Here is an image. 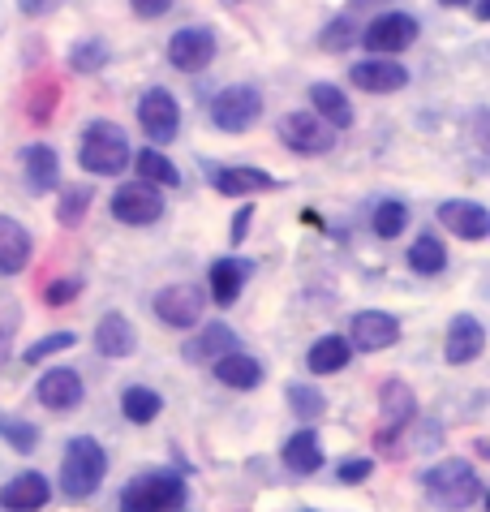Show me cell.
Wrapping results in <instances>:
<instances>
[{
	"mask_svg": "<svg viewBox=\"0 0 490 512\" xmlns=\"http://www.w3.org/2000/svg\"><path fill=\"white\" fill-rule=\"evenodd\" d=\"M422 491L430 495V504L443 508V512H465L482 500V478L469 461L448 457L422 474Z\"/></svg>",
	"mask_w": 490,
	"mask_h": 512,
	"instance_id": "obj_1",
	"label": "cell"
},
{
	"mask_svg": "<svg viewBox=\"0 0 490 512\" xmlns=\"http://www.w3.org/2000/svg\"><path fill=\"white\" fill-rule=\"evenodd\" d=\"M104 474H108L104 444L91 439V435L69 439L65 461H61V491L69 495V500H91V495L99 491V482H104Z\"/></svg>",
	"mask_w": 490,
	"mask_h": 512,
	"instance_id": "obj_2",
	"label": "cell"
},
{
	"mask_svg": "<svg viewBox=\"0 0 490 512\" xmlns=\"http://www.w3.org/2000/svg\"><path fill=\"white\" fill-rule=\"evenodd\" d=\"M129 160H134V155H129V138H125L121 125H112V121H91V125L82 130L78 164L86 168V173L112 177V173H121Z\"/></svg>",
	"mask_w": 490,
	"mask_h": 512,
	"instance_id": "obj_3",
	"label": "cell"
},
{
	"mask_svg": "<svg viewBox=\"0 0 490 512\" xmlns=\"http://www.w3.org/2000/svg\"><path fill=\"white\" fill-rule=\"evenodd\" d=\"M185 495H190V487L181 482V474L151 469V474H138L121 491V512H177L185 504Z\"/></svg>",
	"mask_w": 490,
	"mask_h": 512,
	"instance_id": "obj_4",
	"label": "cell"
},
{
	"mask_svg": "<svg viewBox=\"0 0 490 512\" xmlns=\"http://www.w3.org/2000/svg\"><path fill=\"white\" fill-rule=\"evenodd\" d=\"M258 117H263V95L254 87H224L211 99V121L224 134H245L250 125H258Z\"/></svg>",
	"mask_w": 490,
	"mask_h": 512,
	"instance_id": "obj_5",
	"label": "cell"
},
{
	"mask_svg": "<svg viewBox=\"0 0 490 512\" xmlns=\"http://www.w3.org/2000/svg\"><path fill=\"white\" fill-rule=\"evenodd\" d=\"M280 142L297 155H327L336 147V130L314 112H288L280 121Z\"/></svg>",
	"mask_w": 490,
	"mask_h": 512,
	"instance_id": "obj_6",
	"label": "cell"
},
{
	"mask_svg": "<svg viewBox=\"0 0 490 512\" xmlns=\"http://www.w3.org/2000/svg\"><path fill=\"white\" fill-rule=\"evenodd\" d=\"M422 35L417 31V18L413 13H379L370 26H366V35H357L362 44L374 52V56H396V52H405V48H413V39Z\"/></svg>",
	"mask_w": 490,
	"mask_h": 512,
	"instance_id": "obj_7",
	"label": "cell"
},
{
	"mask_svg": "<svg viewBox=\"0 0 490 512\" xmlns=\"http://www.w3.org/2000/svg\"><path fill=\"white\" fill-rule=\"evenodd\" d=\"M151 310L160 315V323L181 327V332H185V327H194L198 319H203L207 297H203V289H198V284H168V289L155 293Z\"/></svg>",
	"mask_w": 490,
	"mask_h": 512,
	"instance_id": "obj_8",
	"label": "cell"
},
{
	"mask_svg": "<svg viewBox=\"0 0 490 512\" xmlns=\"http://www.w3.org/2000/svg\"><path fill=\"white\" fill-rule=\"evenodd\" d=\"M160 216H164V198L155 186H147V181H129V186L112 194V220L142 229V224H155Z\"/></svg>",
	"mask_w": 490,
	"mask_h": 512,
	"instance_id": "obj_9",
	"label": "cell"
},
{
	"mask_svg": "<svg viewBox=\"0 0 490 512\" xmlns=\"http://www.w3.org/2000/svg\"><path fill=\"white\" fill-rule=\"evenodd\" d=\"M138 121H142V130H147L151 142H172L181 130V108H177V99H172V91L164 87H151L147 95L138 99Z\"/></svg>",
	"mask_w": 490,
	"mask_h": 512,
	"instance_id": "obj_10",
	"label": "cell"
},
{
	"mask_svg": "<svg viewBox=\"0 0 490 512\" xmlns=\"http://www.w3.org/2000/svg\"><path fill=\"white\" fill-rule=\"evenodd\" d=\"M379 409H383V431H379V439H374V444L387 448V444H396L400 431H405V426L413 422V414H417V396H413L409 383L387 379V383H383V392H379Z\"/></svg>",
	"mask_w": 490,
	"mask_h": 512,
	"instance_id": "obj_11",
	"label": "cell"
},
{
	"mask_svg": "<svg viewBox=\"0 0 490 512\" xmlns=\"http://www.w3.org/2000/svg\"><path fill=\"white\" fill-rule=\"evenodd\" d=\"M349 340L353 349L362 353H379V349H392L400 340V319L387 315V310H362V315H353L349 323Z\"/></svg>",
	"mask_w": 490,
	"mask_h": 512,
	"instance_id": "obj_12",
	"label": "cell"
},
{
	"mask_svg": "<svg viewBox=\"0 0 490 512\" xmlns=\"http://www.w3.org/2000/svg\"><path fill=\"white\" fill-rule=\"evenodd\" d=\"M215 56V35L207 26H185L168 39V65L181 69V74H198V69H207Z\"/></svg>",
	"mask_w": 490,
	"mask_h": 512,
	"instance_id": "obj_13",
	"label": "cell"
},
{
	"mask_svg": "<svg viewBox=\"0 0 490 512\" xmlns=\"http://www.w3.org/2000/svg\"><path fill=\"white\" fill-rule=\"evenodd\" d=\"M353 87L357 91H370V95H392L409 82V69L396 61V56H370V61H353L349 69Z\"/></svg>",
	"mask_w": 490,
	"mask_h": 512,
	"instance_id": "obj_14",
	"label": "cell"
},
{
	"mask_svg": "<svg viewBox=\"0 0 490 512\" xmlns=\"http://www.w3.org/2000/svg\"><path fill=\"white\" fill-rule=\"evenodd\" d=\"M211 190L224 198H245V194L280 190V181L263 173V168H211Z\"/></svg>",
	"mask_w": 490,
	"mask_h": 512,
	"instance_id": "obj_15",
	"label": "cell"
},
{
	"mask_svg": "<svg viewBox=\"0 0 490 512\" xmlns=\"http://www.w3.org/2000/svg\"><path fill=\"white\" fill-rule=\"evenodd\" d=\"M35 396L48 409H56V414H65V409H74L82 401L86 388H82V375L78 371H69V366H56V371H43Z\"/></svg>",
	"mask_w": 490,
	"mask_h": 512,
	"instance_id": "obj_16",
	"label": "cell"
},
{
	"mask_svg": "<svg viewBox=\"0 0 490 512\" xmlns=\"http://www.w3.org/2000/svg\"><path fill=\"white\" fill-rule=\"evenodd\" d=\"M482 349H486V327L473 319V315H456L448 323V362L452 366H469V362H478L482 358Z\"/></svg>",
	"mask_w": 490,
	"mask_h": 512,
	"instance_id": "obj_17",
	"label": "cell"
},
{
	"mask_svg": "<svg viewBox=\"0 0 490 512\" xmlns=\"http://www.w3.org/2000/svg\"><path fill=\"white\" fill-rule=\"evenodd\" d=\"M22 173H26V190L48 194L61 186V155H56L48 142H35V147L22 151Z\"/></svg>",
	"mask_w": 490,
	"mask_h": 512,
	"instance_id": "obj_18",
	"label": "cell"
},
{
	"mask_svg": "<svg viewBox=\"0 0 490 512\" xmlns=\"http://www.w3.org/2000/svg\"><path fill=\"white\" fill-rule=\"evenodd\" d=\"M439 220L448 224V229L460 237V241H482L490 233V216L482 203H473V198H452V203L439 207Z\"/></svg>",
	"mask_w": 490,
	"mask_h": 512,
	"instance_id": "obj_19",
	"label": "cell"
},
{
	"mask_svg": "<svg viewBox=\"0 0 490 512\" xmlns=\"http://www.w3.org/2000/svg\"><path fill=\"white\" fill-rule=\"evenodd\" d=\"M48 500H52V487H48L43 474H35V469H26V474L9 478L5 487H0V504H5L9 512H35Z\"/></svg>",
	"mask_w": 490,
	"mask_h": 512,
	"instance_id": "obj_20",
	"label": "cell"
},
{
	"mask_svg": "<svg viewBox=\"0 0 490 512\" xmlns=\"http://www.w3.org/2000/svg\"><path fill=\"white\" fill-rule=\"evenodd\" d=\"M31 250H35L31 233H26L13 216H0V276L26 272V263H31Z\"/></svg>",
	"mask_w": 490,
	"mask_h": 512,
	"instance_id": "obj_21",
	"label": "cell"
},
{
	"mask_svg": "<svg viewBox=\"0 0 490 512\" xmlns=\"http://www.w3.org/2000/svg\"><path fill=\"white\" fill-rule=\"evenodd\" d=\"M95 349L104 353V358H129V353L138 349V332L134 323H129L121 310H112V315H104L95 323Z\"/></svg>",
	"mask_w": 490,
	"mask_h": 512,
	"instance_id": "obj_22",
	"label": "cell"
},
{
	"mask_svg": "<svg viewBox=\"0 0 490 512\" xmlns=\"http://www.w3.org/2000/svg\"><path fill=\"white\" fill-rule=\"evenodd\" d=\"M250 276H254V263L250 259H215L211 263V297L220 306H233Z\"/></svg>",
	"mask_w": 490,
	"mask_h": 512,
	"instance_id": "obj_23",
	"label": "cell"
},
{
	"mask_svg": "<svg viewBox=\"0 0 490 512\" xmlns=\"http://www.w3.org/2000/svg\"><path fill=\"white\" fill-rule=\"evenodd\" d=\"M310 112L314 117H323L331 130H349L353 125V104H349V95H344L340 87H331V82H314L310 87Z\"/></svg>",
	"mask_w": 490,
	"mask_h": 512,
	"instance_id": "obj_24",
	"label": "cell"
},
{
	"mask_svg": "<svg viewBox=\"0 0 490 512\" xmlns=\"http://www.w3.org/2000/svg\"><path fill=\"white\" fill-rule=\"evenodd\" d=\"M211 371H215V379H220L224 388H241V392H250V388L263 383V366H258L250 353H241V349L224 353V358H215Z\"/></svg>",
	"mask_w": 490,
	"mask_h": 512,
	"instance_id": "obj_25",
	"label": "cell"
},
{
	"mask_svg": "<svg viewBox=\"0 0 490 512\" xmlns=\"http://www.w3.org/2000/svg\"><path fill=\"white\" fill-rule=\"evenodd\" d=\"M237 349V332L228 323H207L203 332H198L190 345H185V358L190 362H215V358H224V353H233Z\"/></svg>",
	"mask_w": 490,
	"mask_h": 512,
	"instance_id": "obj_26",
	"label": "cell"
},
{
	"mask_svg": "<svg viewBox=\"0 0 490 512\" xmlns=\"http://www.w3.org/2000/svg\"><path fill=\"white\" fill-rule=\"evenodd\" d=\"M284 465L293 469V474H301V478L319 474V465H323L319 435H314V431H293V435H288L284 439Z\"/></svg>",
	"mask_w": 490,
	"mask_h": 512,
	"instance_id": "obj_27",
	"label": "cell"
},
{
	"mask_svg": "<svg viewBox=\"0 0 490 512\" xmlns=\"http://www.w3.org/2000/svg\"><path fill=\"white\" fill-rule=\"evenodd\" d=\"M349 358H353V345L344 336H319L306 353V366H310V375H336L349 366Z\"/></svg>",
	"mask_w": 490,
	"mask_h": 512,
	"instance_id": "obj_28",
	"label": "cell"
},
{
	"mask_svg": "<svg viewBox=\"0 0 490 512\" xmlns=\"http://www.w3.org/2000/svg\"><path fill=\"white\" fill-rule=\"evenodd\" d=\"M121 414L134 422V426H147V422H155L164 414V396L155 392V388H125V396H121Z\"/></svg>",
	"mask_w": 490,
	"mask_h": 512,
	"instance_id": "obj_29",
	"label": "cell"
},
{
	"mask_svg": "<svg viewBox=\"0 0 490 512\" xmlns=\"http://www.w3.org/2000/svg\"><path fill=\"white\" fill-rule=\"evenodd\" d=\"M134 168H138V177L147 181V186H181V173H177V164H172L168 155H160L155 147L138 151V155H134Z\"/></svg>",
	"mask_w": 490,
	"mask_h": 512,
	"instance_id": "obj_30",
	"label": "cell"
},
{
	"mask_svg": "<svg viewBox=\"0 0 490 512\" xmlns=\"http://www.w3.org/2000/svg\"><path fill=\"white\" fill-rule=\"evenodd\" d=\"M409 267L417 276H439L443 267H448V250H443V241L439 237H430V233H422L409 246Z\"/></svg>",
	"mask_w": 490,
	"mask_h": 512,
	"instance_id": "obj_31",
	"label": "cell"
},
{
	"mask_svg": "<svg viewBox=\"0 0 490 512\" xmlns=\"http://www.w3.org/2000/svg\"><path fill=\"white\" fill-rule=\"evenodd\" d=\"M108 56H112V48L104 44V39H78L74 48H69V69L74 74H99V69L108 65Z\"/></svg>",
	"mask_w": 490,
	"mask_h": 512,
	"instance_id": "obj_32",
	"label": "cell"
},
{
	"mask_svg": "<svg viewBox=\"0 0 490 512\" xmlns=\"http://www.w3.org/2000/svg\"><path fill=\"white\" fill-rule=\"evenodd\" d=\"M18 327H22V302L0 289V366L9 362V345L18 336Z\"/></svg>",
	"mask_w": 490,
	"mask_h": 512,
	"instance_id": "obj_33",
	"label": "cell"
},
{
	"mask_svg": "<svg viewBox=\"0 0 490 512\" xmlns=\"http://www.w3.org/2000/svg\"><path fill=\"white\" fill-rule=\"evenodd\" d=\"M405 224H409V207L400 203V198H387V203L374 207V233H379L383 241H392L405 233Z\"/></svg>",
	"mask_w": 490,
	"mask_h": 512,
	"instance_id": "obj_34",
	"label": "cell"
},
{
	"mask_svg": "<svg viewBox=\"0 0 490 512\" xmlns=\"http://www.w3.org/2000/svg\"><path fill=\"white\" fill-rule=\"evenodd\" d=\"M288 409L301 418V422H310V418H319L323 409H327V401H323V392L319 388H310V383H288Z\"/></svg>",
	"mask_w": 490,
	"mask_h": 512,
	"instance_id": "obj_35",
	"label": "cell"
},
{
	"mask_svg": "<svg viewBox=\"0 0 490 512\" xmlns=\"http://www.w3.org/2000/svg\"><path fill=\"white\" fill-rule=\"evenodd\" d=\"M86 207H91V190H86V186H69V190H61V207H56V220H61L65 229H78L82 216H86Z\"/></svg>",
	"mask_w": 490,
	"mask_h": 512,
	"instance_id": "obj_36",
	"label": "cell"
},
{
	"mask_svg": "<svg viewBox=\"0 0 490 512\" xmlns=\"http://www.w3.org/2000/svg\"><path fill=\"white\" fill-rule=\"evenodd\" d=\"M353 39H357V22L353 18H331L323 26V35H319V48L323 52H349Z\"/></svg>",
	"mask_w": 490,
	"mask_h": 512,
	"instance_id": "obj_37",
	"label": "cell"
},
{
	"mask_svg": "<svg viewBox=\"0 0 490 512\" xmlns=\"http://www.w3.org/2000/svg\"><path fill=\"white\" fill-rule=\"evenodd\" d=\"M0 435L13 452H35L39 448V426L35 422H22V418H5L0 422Z\"/></svg>",
	"mask_w": 490,
	"mask_h": 512,
	"instance_id": "obj_38",
	"label": "cell"
},
{
	"mask_svg": "<svg viewBox=\"0 0 490 512\" xmlns=\"http://www.w3.org/2000/svg\"><path fill=\"white\" fill-rule=\"evenodd\" d=\"M74 345H78V336H74V332H52V336L35 340V345L22 353V362H26V366H39L43 358H52V353H65V349H74Z\"/></svg>",
	"mask_w": 490,
	"mask_h": 512,
	"instance_id": "obj_39",
	"label": "cell"
},
{
	"mask_svg": "<svg viewBox=\"0 0 490 512\" xmlns=\"http://www.w3.org/2000/svg\"><path fill=\"white\" fill-rule=\"evenodd\" d=\"M78 293H82V276H65V280H52L48 289H43V302L48 306H69Z\"/></svg>",
	"mask_w": 490,
	"mask_h": 512,
	"instance_id": "obj_40",
	"label": "cell"
},
{
	"mask_svg": "<svg viewBox=\"0 0 490 512\" xmlns=\"http://www.w3.org/2000/svg\"><path fill=\"white\" fill-rule=\"evenodd\" d=\"M370 474H374V461L370 457H349V461H340V469H336V478L349 482V487H353V482H366Z\"/></svg>",
	"mask_w": 490,
	"mask_h": 512,
	"instance_id": "obj_41",
	"label": "cell"
},
{
	"mask_svg": "<svg viewBox=\"0 0 490 512\" xmlns=\"http://www.w3.org/2000/svg\"><path fill=\"white\" fill-rule=\"evenodd\" d=\"M172 9V0H134V13L138 18H164Z\"/></svg>",
	"mask_w": 490,
	"mask_h": 512,
	"instance_id": "obj_42",
	"label": "cell"
},
{
	"mask_svg": "<svg viewBox=\"0 0 490 512\" xmlns=\"http://www.w3.org/2000/svg\"><path fill=\"white\" fill-rule=\"evenodd\" d=\"M18 9L26 13V18H43V13L61 9V0H18Z\"/></svg>",
	"mask_w": 490,
	"mask_h": 512,
	"instance_id": "obj_43",
	"label": "cell"
},
{
	"mask_svg": "<svg viewBox=\"0 0 490 512\" xmlns=\"http://www.w3.org/2000/svg\"><path fill=\"white\" fill-rule=\"evenodd\" d=\"M52 99H56V87H48L43 95H35V104H31V117H35V121H48V117H52Z\"/></svg>",
	"mask_w": 490,
	"mask_h": 512,
	"instance_id": "obj_44",
	"label": "cell"
},
{
	"mask_svg": "<svg viewBox=\"0 0 490 512\" xmlns=\"http://www.w3.org/2000/svg\"><path fill=\"white\" fill-rule=\"evenodd\" d=\"M250 220H254V207H241L237 220H233V246H241V241H245V229H250Z\"/></svg>",
	"mask_w": 490,
	"mask_h": 512,
	"instance_id": "obj_45",
	"label": "cell"
},
{
	"mask_svg": "<svg viewBox=\"0 0 490 512\" xmlns=\"http://www.w3.org/2000/svg\"><path fill=\"white\" fill-rule=\"evenodd\" d=\"M473 13H478V22H486V18H490V0H478V5H473Z\"/></svg>",
	"mask_w": 490,
	"mask_h": 512,
	"instance_id": "obj_46",
	"label": "cell"
},
{
	"mask_svg": "<svg viewBox=\"0 0 490 512\" xmlns=\"http://www.w3.org/2000/svg\"><path fill=\"white\" fill-rule=\"evenodd\" d=\"M443 5H448V9H460V5H469V0H443Z\"/></svg>",
	"mask_w": 490,
	"mask_h": 512,
	"instance_id": "obj_47",
	"label": "cell"
},
{
	"mask_svg": "<svg viewBox=\"0 0 490 512\" xmlns=\"http://www.w3.org/2000/svg\"><path fill=\"white\" fill-rule=\"evenodd\" d=\"M357 5H379V0H357Z\"/></svg>",
	"mask_w": 490,
	"mask_h": 512,
	"instance_id": "obj_48",
	"label": "cell"
},
{
	"mask_svg": "<svg viewBox=\"0 0 490 512\" xmlns=\"http://www.w3.org/2000/svg\"><path fill=\"white\" fill-rule=\"evenodd\" d=\"M224 5H237V0H224Z\"/></svg>",
	"mask_w": 490,
	"mask_h": 512,
	"instance_id": "obj_49",
	"label": "cell"
},
{
	"mask_svg": "<svg viewBox=\"0 0 490 512\" xmlns=\"http://www.w3.org/2000/svg\"><path fill=\"white\" fill-rule=\"evenodd\" d=\"M306 512H314V508H306Z\"/></svg>",
	"mask_w": 490,
	"mask_h": 512,
	"instance_id": "obj_50",
	"label": "cell"
}]
</instances>
